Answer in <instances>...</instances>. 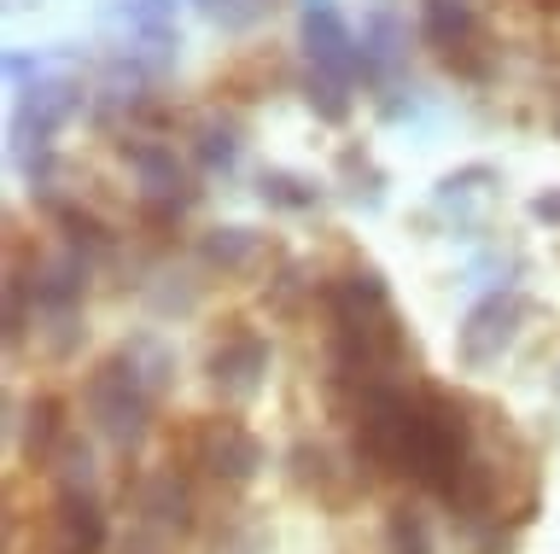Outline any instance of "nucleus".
<instances>
[{"label":"nucleus","instance_id":"1a4fd4ad","mask_svg":"<svg viewBox=\"0 0 560 554\" xmlns=\"http://www.w3.org/2000/svg\"><path fill=\"white\" fill-rule=\"evenodd\" d=\"M59 444H65V403L59 397H35L30 403V438H24L30 461H52Z\"/></svg>","mask_w":560,"mask_h":554},{"label":"nucleus","instance_id":"ddd939ff","mask_svg":"<svg viewBox=\"0 0 560 554\" xmlns=\"http://www.w3.org/2000/svg\"><path fill=\"white\" fill-rule=\"evenodd\" d=\"M234 152H240V141H234V129H217V123H210L205 129V146H199V158L210 164V169H228V164H234Z\"/></svg>","mask_w":560,"mask_h":554},{"label":"nucleus","instance_id":"2eb2a0df","mask_svg":"<svg viewBox=\"0 0 560 554\" xmlns=\"http://www.w3.org/2000/svg\"><path fill=\"white\" fill-rule=\"evenodd\" d=\"M555 386H560V368H555Z\"/></svg>","mask_w":560,"mask_h":554},{"label":"nucleus","instance_id":"7ed1b4c3","mask_svg":"<svg viewBox=\"0 0 560 554\" xmlns=\"http://www.w3.org/2000/svg\"><path fill=\"white\" fill-rule=\"evenodd\" d=\"M520 316H525L520 292H490V298L467 316V327H462V362H467V368H485V362H497L508 344H514Z\"/></svg>","mask_w":560,"mask_h":554},{"label":"nucleus","instance_id":"39448f33","mask_svg":"<svg viewBox=\"0 0 560 554\" xmlns=\"http://www.w3.org/2000/svg\"><path fill=\"white\" fill-rule=\"evenodd\" d=\"M52 554H100L105 549V514L94 491H59L52 502Z\"/></svg>","mask_w":560,"mask_h":554},{"label":"nucleus","instance_id":"6e6552de","mask_svg":"<svg viewBox=\"0 0 560 554\" xmlns=\"http://www.w3.org/2000/svg\"><path fill=\"white\" fill-rule=\"evenodd\" d=\"M427 36L444 47H467L472 36H479V24H472V7L467 0H427Z\"/></svg>","mask_w":560,"mask_h":554},{"label":"nucleus","instance_id":"9d476101","mask_svg":"<svg viewBox=\"0 0 560 554\" xmlns=\"http://www.w3.org/2000/svg\"><path fill=\"white\" fill-rule=\"evenodd\" d=\"M252 251H257V239L245 228H217L205 239V263L210 269H245V263H252Z\"/></svg>","mask_w":560,"mask_h":554},{"label":"nucleus","instance_id":"f03ea898","mask_svg":"<svg viewBox=\"0 0 560 554\" xmlns=\"http://www.w3.org/2000/svg\"><path fill=\"white\" fill-rule=\"evenodd\" d=\"M192 461L205 467V473H217V479H252L257 467H262V444H257V432H245L240 421H199L192 426Z\"/></svg>","mask_w":560,"mask_h":554},{"label":"nucleus","instance_id":"f8f14e48","mask_svg":"<svg viewBox=\"0 0 560 554\" xmlns=\"http://www.w3.org/2000/svg\"><path fill=\"white\" fill-rule=\"evenodd\" d=\"M262 199L287 204V211H304V204H315V187L298 176H262Z\"/></svg>","mask_w":560,"mask_h":554},{"label":"nucleus","instance_id":"423d86ee","mask_svg":"<svg viewBox=\"0 0 560 554\" xmlns=\"http://www.w3.org/2000/svg\"><path fill=\"white\" fill-rule=\"evenodd\" d=\"M262 368H269V344H262L257 333H245V327L222 333V344L210 351V379H217L228 397H252Z\"/></svg>","mask_w":560,"mask_h":554},{"label":"nucleus","instance_id":"20e7f679","mask_svg":"<svg viewBox=\"0 0 560 554\" xmlns=\"http://www.w3.org/2000/svg\"><path fill=\"white\" fill-rule=\"evenodd\" d=\"M304 47H310L315 71H327V76H350L362 59V47L350 42V30H345L332 0H304Z\"/></svg>","mask_w":560,"mask_h":554},{"label":"nucleus","instance_id":"4468645a","mask_svg":"<svg viewBox=\"0 0 560 554\" xmlns=\"http://www.w3.org/2000/svg\"><path fill=\"white\" fill-rule=\"evenodd\" d=\"M532 216L537 222H560V193H537L532 199Z\"/></svg>","mask_w":560,"mask_h":554},{"label":"nucleus","instance_id":"0eeeda50","mask_svg":"<svg viewBox=\"0 0 560 554\" xmlns=\"http://www.w3.org/2000/svg\"><path fill=\"white\" fill-rule=\"evenodd\" d=\"M129 158H135L140 193H147V204L158 216H175V211L192 204V187H187V176H182V164H175L170 146H129Z\"/></svg>","mask_w":560,"mask_h":554},{"label":"nucleus","instance_id":"f257e3e1","mask_svg":"<svg viewBox=\"0 0 560 554\" xmlns=\"http://www.w3.org/2000/svg\"><path fill=\"white\" fill-rule=\"evenodd\" d=\"M152 403H158V386L135 368L129 351L112 356V362H100L94 379H88V414H94V426L117 449L140 444V432H147V421H152Z\"/></svg>","mask_w":560,"mask_h":554},{"label":"nucleus","instance_id":"9b49d317","mask_svg":"<svg viewBox=\"0 0 560 554\" xmlns=\"http://www.w3.org/2000/svg\"><path fill=\"white\" fill-rule=\"evenodd\" d=\"M385 543H392V554H432V537H427V519L397 508L392 526H385Z\"/></svg>","mask_w":560,"mask_h":554}]
</instances>
